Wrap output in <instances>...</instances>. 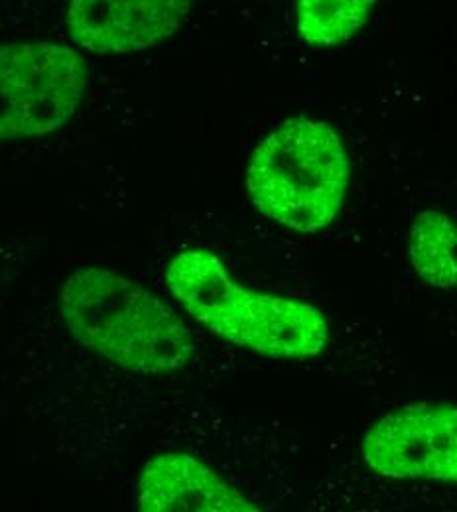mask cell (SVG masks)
Returning <instances> with one entry per match:
<instances>
[{
  "label": "cell",
  "mask_w": 457,
  "mask_h": 512,
  "mask_svg": "<svg viewBox=\"0 0 457 512\" xmlns=\"http://www.w3.org/2000/svg\"><path fill=\"white\" fill-rule=\"evenodd\" d=\"M166 282L186 312L237 347L272 359H310L326 349L329 327L318 308L243 288L209 251L174 256Z\"/></svg>",
  "instance_id": "cell-1"
},
{
  "label": "cell",
  "mask_w": 457,
  "mask_h": 512,
  "mask_svg": "<svg viewBox=\"0 0 457 512\" xmlns=\"http://www.w3.org/2000/svg\"><path fill=\"white\" fill-rule=\"evenodd\" d=\"M60 306L81 345L134 373L176 371L194 355L186 323L148 290L111 270L71 272Z\"/></svg>",
  "instance_id": "cell-2"
},
{
  "label": "cell",
  "mask_w": 457,
  "mask_h": 512,
  "mask_svg": "<svg viewBox=\"0 0 457 512\" xmlns=\"http://www.w3.org/2000/svg\"><path fill=\"white\" fill-rule=\"evenodd\" d=\"M349 176L337 130L296 117L274 128L253 152L247 192L264 217L298 233H318L339 215Z\"/></svg>",
  "instance_id": "cell-3"
},
{
  "label": "cell",
  "mask_w": 457,
  "mask_h": 512,
  "mask_svg": "<svg viewBox=\"0 0 457 512\" xmlns=\"http://www.w3.org/2000/svg\"><path fill=\"white\" fill-rule=\"evenodd\" d=\"M81 56L56 42L0 48V140L50 134L75 115L87 89Z\"/></svg>",
  "instance_id": "cell-4"
},
{
  "label": "cell",
  "mask_w": 457,
  "mask_h": 512,
  "mask_svg": "<svg viewBox=\"0 0 457 512\" xmlns=\"http://www.w3.org/2000/svg\"><path fill=\"white\" fill-rule=\"evenodd\" d=\"M361 449L379 475L457 483V406L420 402L396 408L365 432Z\"/></svg>",
  "instance_id": "cell-5"
},
{
  "label": "cell",
  "mask_w": 457,
  "mask_h": 512,
  "mask_svg": "<svg viewBox=\"0 0 457 512\" xmlns=\"http://www.w3.org/2000/svg\"><path fill=\"white\" fill-rule=\"evenodd\" d=\"M194 0H71V40L95 54L146 50L170 38L188 18Z\"/></svg>",
  "instance_id": "cell-6"
},
{
  "label": "cell",
  "mask_w": 457,
  "mask_h": 512,
  "mask_svg": "<svg viewBox=\"0 0 457 512\" xmlns=\"http://www.w3.org/2000/svg\"><path fill=\"white\" fill-rule=\"evenodd\" d=\"M140 512H255L237 489L186 453L150 459L138 481Z\"/></svg>",
  "instance_id": "cell-7"
},
{
  "label": "cell",
  "mask_w": 457,
  "mask_h": 512,
  "mask_svg": "<svg viewBox=\"0 0 457 512\" xmlns=\"http://www.w3.org/2000/svg\"><path fill=\"white\" fill-rule=\"evenodd\" d=\"M408 256L424 282L436 288H456V223L440 211H420L410 229Z\"/></svg>",
  "instance_id": "cell-8"
},
{
  "label": "cell",
  "mask_w": 457,
  "mask_h": 512,
  "mask_svg": "<svg viewBox=\"0 0 457 512\" xmlns=\"http://www.w3.org/2000/svg\"><path fill=\"white\" fill-rule=\"evenodd\" d=\"M375 0H296L300 38L318 48L351 40L369 20Z\"/></svg>",
  "instance_id": "cell-9"
}]
</instances>
